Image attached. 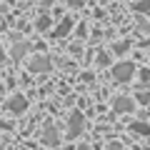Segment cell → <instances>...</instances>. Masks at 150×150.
Here are the masks:
<instances>
[{"mask_svg":"<svg viewBox=\"0 0 150 150\" xmlns=\"http://www.w3.org/2000/svg\"><path fill=\"white\" fill-rule=\"evenodd\" d=\"M135 73H138V70H135V65H133V63H128V60H123V63L112 65V73H110V78H112L115 83H130Z\"/></svg>","mask_w":150,"mask_h":150,"instance_id":"1","label":"cell"},{"mask_svg":"<svg viewBox=\"0 0 150 150\" xmlns=\"http://www.w3.org/2000/svg\"><path fill=\"white\" fill-rule=\"evenodd\" d=\"M83 130H85V118H83V112H70L68 118V138L70 140H78L83 135Z\"/></svg>","mask_w":150,"mask_h":150,"instance_id":"2","label":"cell"},{"mask_svg":"<svg viewBox=\"0 0 150 150\" xmlns=\"http://www.w3.org/2000/svg\"><path fill=\"white\" fill-rule=\"evenodd\" d=\"M5 108H8L10 112H18V115H20V112H25V110H28V98H25V95H20V93H15V95L8 98Z\"/></svg>","mask_w":150,"mask_h":150,"instance_id":"3","label":"cell"},{"mask_svg":"<svg viewBox=\"0 0 150 150\" xmlns=\"http://www.w3.org/2000/svg\"><path fill=\"white\" fill-rule=\"evenodd\" d=\"M40 140H43L45 145H50V148H55V145L60 143V133H58V128L48 123V125L43 128V135H40Z\"/></svg>","mask_w":150,"mask_h":150,"instance_id":"4","label":"cell"},{"mask_svg":"<svg viewBox=\"0 0 150 150\" xmlns=\"http://www.w3.org/2000/svg\"><path fill=\"white\" fill-rule=\"evenodd\" d=\"M48 70H50V58L35 55V58L30 60V73H48Z\"/></svg>","mask_w":150,"mask_h":150,"instance_id":"5","label":"cell"},{"mask_svg":"<svg viewBox=\"0 0 150 150\" xmlns=\"http://www.w3.org/2000/svg\"><path fill=\"white\" fill-rule=\"evenodd\" d=\"M70 30H73V20H70V18H63V20L58 23V28H55L53 38H68Z\"/></svg>","mask_w":150,"mask_h":150,"instance_id":"6","label":"cell"},{"mask_svg":"<svg viewBox=\"0 0 150 150\" xmlns=\"http://www.w3.org/2000/svg\"><path fill=\"white\" fill-rule=\"evenodd\" d=\"M112 110L115 112H130L133 110V100L130 98H115L112 100Z\"/></svg>","mask_w":150,"mask_h":150,"instance_id":"7","label":"cell"},{"mask_svg":"<svg viewBox=\"0 0 150 150\" xmlns=\"http://www.w3.org/2000/svg\"><path fill=\"white\" fill-rule=\"evenodd\" d=\"M28 48H30L28 43H18V45H13L10 58H13V60H23V58H25V53H28Z\"/></svg>","mask_w":150,"mask_h":150,"instance_id":"8","label":"cell"},{"mask_svg":"<svg viewBox=\"0 0 150 150\" xmlns=\"http://www.w3.org/2000/svg\"><path fill=\"white\" fill-rule=\"evenodd\" d=\"M130 130H133L135 135H150V125L143 123V120H140V123H133V125H130Z\"/></svg>","mask_w":150,"mask_h":150,"instance_id":"9","label":"cell"},{"mask_svg":"<svg viewBox=\"0 0 150 150\" xmlns=\"http://www.w3.org/2000/svg\"><path fill=\"white\" fill-rule=\"evenodd\" d=\"M133 10L135 13H150V0H140V3H135Z\"/></svg>","mask_w":150,"mask_h":150,"instance_id":"10","label":"cell"},{"mask_svg":"<svg viewBox=\"0 0 150 150\" xmlns=\"http://www.w3.org/2000/svg\"><path fill=\"white\" fill-rule=\"evenodd\" d=\"M50 28V15H40L38 18V30L43 33V30H48Z\"/></svg>","mask_w":150,"mask_h":150,"instance_id":"11","label":"cell"},{"mask_svg":"<svg viewBox=\"0 0 150 150\" xmlns=\"http://www.w3.org/2000/svg\"><path fill=\"white\" fill-rule=\"evenodd\" d=\"M128 48H130V43H128V40H120V43H115V45H112V50H115V53H125Z\"/></svg>","mask_w":150,"mask_h":150,"instance_id":"12","label":"cell"},{"mask_svg":"<svg viewBox=\"0 0 150 150\" xmlns=\"http://www.w3.org/2000/svg\"><path fill=\"white\" fill-rule=\"evenodd\" d=\"M138 103H143V105H150V90L138 93Z\"/></svg>","mask_w":150,"mask_h":150,"instance_id":"13","label":"cell"},{"mask_svg":"<svg viewBox=\"0 0 150 150\" xmlns=\"http://www.w3.org/2000/svg\"><path fill=\"white\" fill-rule=\"evenodd\" d=\"M98 65H110V53H100L98 55Z\"/></svg>","mask_w":150,"mask_h":150,"instance_id":"14","label":"cell"},{"mask_svg":"<svg viewBox=\"0 0 150 150\" xmlns=\"http://www.w3.org/2000/svg\"><path fill=\"white\" fill-rule=\"evenodd\" d=\"M138 73H140V80H145V83L150 80V70H148V68H143V70H138Z\"/></svg>","mask_w":150,"mask_h":150,"instance_id":"15","label":"cell"},{"mask_svg":"<svg viewBox=\"0 0 150 150\" xmlns=\"http://www.w3.org/2000/svg\"><path fill=\"white\" fill-rule=\"evenodd\" d=\"M68 5H70V8H80L83 0H68Z\"/></svg>","mask_w":150,"mask_h":150,"instance_id":"16","label":"cell"},{"mask_svg":"<svg viewBox=\"0 0 150 150\" xmlns=\"http://www.w3.org/2000/svg\"><path fill=\"white\" fill-rule=\"evenodd\" d=\"M110 150H123V145L120 143H110Z\"/></svg>","mask_w":150,"mask_h":150,"instance_id":"17","label":"cell"},{"mask_svg":"<svg viewBox=\"0 0 150 150\" xmlns=\"http://www.w3.org/2000/svg\"><path fill=\"white\" fill-rule=\"evenodd\" d=\"M3 60H5V55H3V50H0V63H3Z\"/></svg>","mask_w":150,"mask_h":150,"instance_id":"18","label":"cell"}]
</instances>
